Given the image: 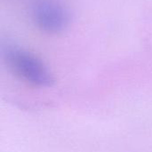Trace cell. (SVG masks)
<instances>
[{"mask_svg":"<svg viewBox=\"0 0 152 152\" xmlns=\"http://www.w3.org/2000/svg\"><path fill=\"white\" fill-rule=\"evenodd\" d=\"M7 58L14 71L28 83L39 87L52 85L53 79L47 69L34 55L24 50L13 48L8 51Z\"/></svg>","mask_w":152,"mask_h":152,"instance_id":"1","label":"cell"},{"mask_svg":"<svg viewBox=\"0 0 152 152\" xmlns=\"http://www.w3.org/2000/svg\"><path fill=\"white\" fill-rule=\"evenodd\" d=\"M36 17L38 24L49 31H56L62 28L65 22L62 10L48 2H44L37 5Z\"/></svg>","mask_w":152,"mask_h":152,"instance_id":"2","label":"cell"}]
</instances>
